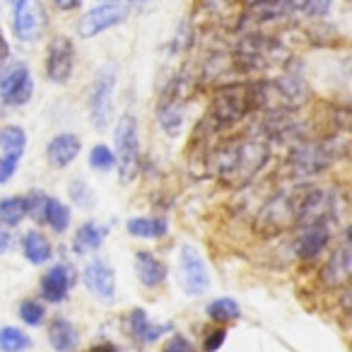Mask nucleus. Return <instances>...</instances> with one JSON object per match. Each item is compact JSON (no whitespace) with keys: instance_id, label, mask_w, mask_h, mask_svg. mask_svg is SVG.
Instances as JSON below:
<instances>
[{"instance_id":"obj_1","label":"nucleus","mask_w":352,"mask_h":352,"mask_svg":"<svg viewBox=\"0 0 352 352\" xmlns=\"http://www.w3.org/2000/svg\"><path fill=\"white\" fill-rule=\"evenodd\" d=\"M328 208H331V203L323 196V191L302 184V186H294L280 196L270 198L256 217V230L270 236L292 230L297 225L328 222Z\"/></svg>"},{"instance_id":"obj_2","label":"nucleus","mask_w":352,"mask_h":352,"mask_svg":"<svg viewBox=\"0 0 352 352\" xmlns=\"http://www.w3.org/2000/svg\"><path fill=\"white\" fill-rule=\"evenodd\" d=\"M268 157V138L263 133H254L220 142L210 155V169L227 186H246L265 166Z\"/></svg>"},{"instance_id":"obj_3","label":"nucleus","mask_w":352,"mask_h":352,"mask_svg":"<svg viewBox=\"0 0 352 352\" xmlns=\"http://www.w3.org/2000/svg\"><path fill=\"white\" fill-rule=\"evenodd\" d=\"M265 107H268V82L222 85L212 97L206 123H210V131H220V128L239 123L256 109Z\"/></svg>"},{"instance_id":"obj_4","label":"nucleus","mask_w":352,"mask_h":352,"mask_svg":"<svg viewBox=\"0 0 352 352\" xmlns=\"http://www.w3.org/2000/svg\"><path fill=\"white\" fill-rule=\"evenodd\" d=\"M345 147H347L345 138H338V135L318 142H302L287 160L289 176L292 179H311V176L321 174L338 157L345 155Z\"/></svg>"},{"instance_id":"obj_5","label":"nucleus","mask_w":352,"mask_h":352,"mask_svg":"<svg viewBox=\"0 0 352 352\" xmlns=\"http://www.w3.org/2000/svg\"><path fill=\"white\" fill-rule=\"evenodd\" d=\"M232 60H234V68L246 70V73L249 70H265L287 60V51L275 39H268L263 34H249L236 44Z\"/></svg>"},{"instance_id":"obj_6","label":"nucleus","mask_w":352,"mask_h":352,"mask_svg":"<svg viewBox=\"0 0 352 352\" xmlns=\"http://www.w3.org/2000/svg\"><path fill=\"white\" fill-rule=\"evenodd\" d=\"M116 150H118V174L123 184H131L140 171V142H138V123L133 113L121 116L116 126Z\"/></svg>"},{"instance_id":"obj_7","label":"nucleus","mask_w":352,"mask_h":352,"mask_svg":"<svg viewBox=\"0 0 352 352\" xmlns=\"http://www.w3.org/2000/svg\"><path fill=\"white\" fill-rule=\"evenodd\" d=\"M12 32L22 44H34L46 30V8L41 0H10Z\"/></svg>"},{"instance_id":"obj_8","label":"nucleus","mask_w":352,"mask_h":352,"mask_svg":"<svg viewBox=\"0 0 352 352\" xmlns=\"http://www.w3.org/2000/svg\"><path fill=\"white\" fill-rule=\"evenodd\" d=\"M113 87H116V68L111 63L97 73L89 89V118L97 131H104L111 121V102H113Z\"/></svg>"},{"instance_id":"obj_9","label":"nucleus","mask_w":352,"mask_h":352,"mask_svg":"<svg viewBox=\"0 0 352 352\" xmlns=\"http://www.w3.org/2000/svg\"><path fill=\"white\" fill-rule=\"evenodd\" d=\"M128 15V8L123 3H113V0H104L92 10H87L78 20V34L82 39H92V36L102 34V32L111 30V27L121 25Z\"/></svg>"},{"instance_id":"obj_10","label":"nucleus","mask_w":352,"mask_h":352,"mask_svg":"<svg viewBox=\"0 0 352 352\" xmlns=\"http://www.w3.org/2000/svg\"><path fill=\"white\" fill-rule=\"evenodd\" d=\"M179 278H182L184 292L191 294V297H198V294H203L210 287V275H208L206 261L201 258L196 246H182V254H179Z\"/></svg>"},{"instance_id":"obj_11","label":"nucleus","mask_w":352,"mask_h":352,"mask_svg":"<svg viewBox=\"0 0 352 352\" xmlns=\"http://www.w3.org/2000/svg\"><path fill=\"white\" fill-rule=\"evenodd\" d=\"M75 68V46L68 36L58 34L49 41L46 49V78L51 82H68Z\"/></svg>"},{"instance_id":"obj_12","label":"nucleus","mask_w":352,"mask_h":352,"mask_svg":"<svg viewBox=\"0 0 352 352\" xmlns=\"http://www.w3.org/2000/svg\"><path fill=\"white\" fill-rule=\"evenodd\" d=\"M34 94V80L25 63H17L0 78V99L8 107H22Z\"/></svg>"},{"instance_id":"obj_13","label":"nucleus","mask_w":352,"mask_h":352,"mask_svg":"<svg viewBox=\"0 0 352 352\" xmlns=\"http://www.w3.org/2000/svg\"><path fill=\"white\" fill-rule=\"evenodd\" d=\"M350 275H352V249H350V241H342L331 254V258L326 261V265L321 268V283L328 285V287H340V285H347Z\"/></svg>"},{"instance_id":"obj_14","label":"nucleus","mask_w":352,"mask_h":352,"mask_svg":"<svg viewBox=\"0 0 352 352\" xmlns=\"http://www.w3.org/2000/svg\"><path fill=\"white\" fill-rule=\"evenodd\" d=\"M82 280L87 289L99 299V302H113V292H116V280H113V270L109 268L104 261H92L87 263L82 273Z\"/></svg>"},{"instance_id":"obj_15","label":"nucleus","mask_w":352,"mask_h":352,"mask_svg":"<svg viewBox=\"0 0 352 352\" xmlns=\"http://www.w3.org/2000/svg\"><path fill=\"white\" fill-rule=\"evenodd\" d=\"M328 239H331V230H328V222H309L307 232L299 236L297 241V254L299 258L311 261L326 249Z\"/></svg>"},{"instance_id":"obj_16","label":"nucleus","mask_w":352,"mask_h":352,"mask_svg":"<svg viewBox=\"0 0 352 352\" xmlns=\"http://www.w3.org/2000/svg\"><path fill=\"white\" fill-rule=\"evenodd\" d=\"M78 152H80V138L73 135V133H63V135H56L49 142L46 155H49L51 166L63 169V166H68L78 157Z\"/></svg>"},{"instance_id":"obj_17","label":"nucleus","mask_w":352,"mask_h":352,"mask_svg":"<svg viewBox=\"0 0 352 352\" xmlns=\"http://www.w3.org/2000/svg\"><path fill=\"white\" fill-rule=\"evenodd\" d=\"M135 273L145 287H157V285L164 283L166 265L162 261H157L152 254H147V251H140V254H135Z\"/></svg>"},{"instance_id":"obj_18","label":"nucleus","mask_w":352,"mask_h":352,"mask_svg":"<svg viewBox=\"0 0 352 352\" xmlns=\"http://www.w3.org/2000/svg\"><path fill=\"white\" fill-rule=\"evenodd\" d=\"M70 287V273L65 265H54L41 280V294L49 302H63Z\"/></svg>"},{"instance_id":"obj_19","label":"nucleus","mask_w":352,"mask_h":352,"mask_svg":"<svg viewBox=\"0 0 352 352\" xmlns=\"http://www.w3.org/2000/svg\"><path fill=\"white\" fill-rule=\"evenodd\" d=\"M49 340L54 350L58 352H73L78 347V331L65 318H54L49 326Z\"/></svg>"},{"instance_id":"obj_20","label":"nucleus","mask_w":352,"mask_h":352,"mask_svg":"<svg viewBox=\"0 0 352 352\" xmlns=\"http://www.w3.org/2000/svg\"><path fill=\"white\" fill-rule=\"evenodd\" d=\"M131 331L140 342H155L160 336H164V333L171 331V323L152 326V323L147 321V314L142 311V309H135V311H133V316H131Z\"/></svg>"},{"instance_id":"obj_21","label":"nucleus","mask_w":352,"mask_h":352,"mask_svg":"<svg viewBox=\"0 0 352 352\" xmlns=\"http://www.w3.org/2000/svg\"><path fill=\"white\" fill-rule=\"evenodd\" d=\"M289 15L307 17V20H323L333 8V0H285Z\"/></svg>"},{"instance_id":"obj_22","label":"nucleus","mask_w":352,"mask_h":352,"mask_svg":"<svg viewBox=\"0 0 352 352\" xmlns=\"http://www.w3.org/2000/svg\"><path fill=\"white\" fill-rule=\"evenodd\" d=\"M128 232L140 239H157L166 234V220L162 217H133L128 220Z\"/></svg>"},{"instance_id":"obj_23","label":"nucleus","mask_w":352,"mask_h":352,"mask_svg":"<svg viewBox=\"0 0 352 352\" xmlns=\"http://www.w3.org/2000/svg\"><path fill=\"white\" fill-rule=\"evenodd\" d=\"M22 249H25V256L32 261L34 265H41L51 258V244L44 234L39 232H30V234L22 239Z\"/></svg>"},{"instance_id":"obj_24","label":"nucleus","mask_w":352,"mask_h":352,"mask_svg":"<svg viewBox=\"0 0 352 352\" xmlns=\"http://www.w3.org/2000/svg\"><path fill=\"white\" fill-rule=\"evenodd\" d=\"M102 241H104V230H99L94 222H85L78 230V234H75L73 249L78 251V254H87V251L99 249Z\"/></svg>"},{"instance_id":"obj_25","label":"nucleus","mask_w":352,"mask_h":352,"mask_svg":"<svg viewBox=\"0 0 352 352\" xmlns=\"http://www.w3.org/2000/svg\"><path fill=\"white\" fill-rule=\"evenodd\" d=\"M25 145H27V135H25V131H22V128H17V126L0 128V150H3V155L22 157Z\"/></svg>"},{"instance_id":"obj_26","label":"nucleus","mask_w":352,"mask_h":352,"mask_svg":"<svg viewBox=\"0 0 352 352\" xmlns=\"http://www.w3.org/2000/svg\"><path fill=\"white\" fill-rule=\"evenodd\" d=\"M25 215H27V198L12 196L6 198V201H0V220H3V225L8 227L20 225V220Z\"/></svg>"},{"instance_id":"obj_27","label":"nucleus","mask_w":352,"mask_h":352,"mask_svg":"<svg viewBox=\"0 0 352 352\" xmlns=\"http://www.w3.org/2000/svg\"><path fill=\"white\" fill-rule=\"evenodd\" d=\"M44 220L49 222L56 232H63L65 227H68V222H70V212L60 201H56V198H46L44 217H41V222H44Z\"/></svg>"},{"instance_id":"obj_28","label":"nucleus","mask_w":352,"mask_h":352,"mask_svg":"<svg viewBox=\"0 0 352 352\" xmlns=\"http://www.w3.org/2000/svg\"><path fill=\"white\" fill-rule=\"evenodd\" d=\"M208 316H210L212 321H222V323L234 321V318L239 316V304L230 297L215 299V302H210V307H208Z\"/></svg>"},{"instance_id":"obj_29","label":"nucleus","mask_w":352,"mask_h":352,"mask_svg":"<svg viewBox=\"0 0 352 352\" xmlns=\"http://www.w3.org/2000/svg\"><path fill=\"white\" fill-rule=\"evenodd\" d=\"M30 347V338L15 326H8L0 331V350L3 352H20Z\"/></svg>"},{"instance_id":"obj_30","label":"nucleus","mask_w":352,"mask_h":352,"mask_svg":"<svg viewBox=\"0 0 352 352\" xmlns=\"http://www.w3.org/2000/svg\"><path fill=\"white\" fill-rule=\"evenodd\" d=\"M89 164H92V169H97V171H109L113 164H116V157H113V152L109 150L107 145H97V147H92V152H89Z\"/></svg>"},{"instance_id":"obj_31","label":"nucleus","mask_w":352,"mask_h":352,"mask_svg":"<svg viewBox=\"0 0 352 352\" xmlns=\"http://www.w3.org/2000/svg\"><path fill=\"white\" fill-rule=\"evenodd\" d=\"M20 318L27 326H39L44 321V307L34 299H27V302L20 304Z\"/></svg>"},{"instance_id":"obj_32","label":"nucleus","mask_w":352,"mask_h":352,"mask_svg":"<svg viewBox=\"0 0 352 352\" xmlns=\"http://www.w3.org/2000/svg\"><path fill=\"white\" fill-rule=\"evenodd\" d=\"M17 162H20V157L17 155H3L0 157V184L10 182V176L15 174V169H17Z\"/></svg>"},{"instance_id":"obj_33","label":"nucleus","mask_w":352,"mask_h":352,"mask_svg":"<svg viewBox=\"0 0 352 352\" xmlns=\"http://www.w3.org/2000/svg\"><path fill=\"white\" fill-rule=\"evenodd\" d=\"M162 352H193V347L184 336H171L169 340L164 342Z\"/></svg>"},{"instance_id":"obj_34","label":"nucleus","mask_w":352,"mask_h":352,"mask_svg":"<svg viewBox=\"0 0 352 352\" xmlns=\"http://www.w3.org/2000/svg\"><path fill=\"white\" fill-rule=\"evenodd\" d=\"M44 206H46V198L41 196V193H32L30 198H27V212H34V217L41 222V217H44Z\"/></svg>"},{"instance_id":"obj_35","label":"nucleus","mask_w":352,"mask_h":352,"mask_svg":"<svg viewBox=\"0 0 352 352\" xmlns=\"http://www.w3.org/2000/svg\"><path fill=\"white\" fill-rule=\"evenodd\" d=\"M225 336H227V333L222 331V328H217V331L208 333L206 342H203V350H206V352H215V350H220L222 342H225Z\"/></svg>"},{"instance_id":"obj_36","label":"nucleus","mask_w":352,"mask_h":352,"mask_svg":"<svg viewBox=\"0 0 352 352\" xmlns=\"http://www.w3.org/2000/svg\"><path fill=\"white\" fill-rule=\"evenodd\" d=\"M10 246H12V234H10V230H8V225L0 222V254L10 251Z\"/></svg>"},{"instance_id":"obj_37","label":"nucleus","mask_w":352,"mask_h":352,"mask_svg":"<svg viewBox=\"0 0 352 352\" xmlns=\"http://www.w3.org/2000/svg\"><path fill=\"white\" fill-rule=\"evenodd\" d=\"M51 3H54V8H58V10L73 12V10H78V8L82 6L85 0H51Z\"/></svg>"},{"instance_id":"obj_38","label":"nucleus","mask_w":352,"mask_h":352,"mask_svg":"<svg viewBox=\"0 0 352 352\" xmlns=\"http://www.w3.org/2000/svg\"><path fill=\"white\" fill-rule=\"evenodd\" d=\"M8 58H10V44H8L6 34H3V30H0V65L6 63Z\"/></svg>"},{"instance_id":"obj_39","label":"nucleus","mask_w":352,"mask_h":352,"mask_svg":"<svg viewBox=\"0 0 352 352\" xmlns=\"http://www.w3.org/2000/svg\"><path fill=\"white\" fill-rule=\"evenodd\" d=\"M92 352H116V350H113L111 345H102V347H94Z\"/></svg>"},{"instance_id":"obj_40","label":"nucleus","mask_w":352,"mask_h":352,"mask_svg":"<svg viewBox=\"0 0 352 352\" xmlns=\"http://www.w3.org/2000/svg\"><path fill=\"white\" fill-rule=\"evenodd\" d=\"M113 3H145V0H113Z\"/></svg>"},{"instance_id":"obj_41","label":"nucleus","mask_w":352,"mask_h":352,"mask_svg":"<svg viewBox=\"0 0 352 352\" xmlns=\"http://www.w3.org/2000/svg\"><path fill=\"white\" fill-rule=\"evenodd\" d=\"M244 3H246V6H251V3H256V0H244Z\"/></svg>"}]
</instances>
